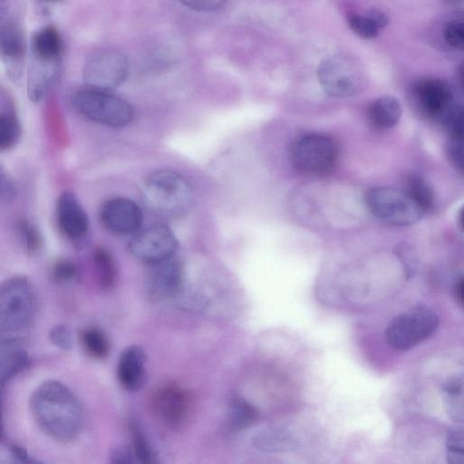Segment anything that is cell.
I'll return each instance as SVG.
<instances>
[{
  "label": "cell",
  "instance_id": "cell-43",
  "mask_svg": "<svg viewBox=\"0 0 464 464\" xmlns=\"http://www.w3.org/2000/svg\"><path fill=\"white\" fill-rule=\"evenodd\" d=\"M450 1V3H454V4H458V3H460L461 0H448Z\"/></svg>",
  "mask_w": 464,
  "mask_h": 464
},
{
  "label": "cell",
  "instance_id": "cell-16",
  "mask_svg": "<svg viewBox=\"0 0 464 464\" xmlns=\"http://www.w3.org/2000/svg\"><path fill=\"white\" fill-rule=\"evenodd\" d=\"M147 353L137 344L126 347L119 356L117 377L121 385L127 391L141 389L147 380Z\"/></svg>",
  "mask_w": 464,
  "mask_h": 464
},
{
  "label": "cell",
  "instance_id": "cell-14",
  "mask_svg": "<svg viewBox=\"0 0 464 464\" xmlns=\"http://www.w3.org/2000/svg\"><path fill=\"white\" fill-rule=\"evenodd\" d=\"M414 93L422 113L443 124L458 108L450 86L441 80H421L416 84Z\"/></svg>",
  "mask_w": 464,
  "mask_h": 464
},
{
  "label": "cell",
  "instance_id": "cell-18",
  "mask_svg": "<svg viewBox=\"0 0 464 464\" xmlns=\"http://www.w3.org/2000/svg\"><path fill=\"white\" fill-rule=\"evenodd\" d=\"M401 107L393 96H382L371 103L368 117L371 123L378 130H388L400 121Z\"/></svg>",
  "mask_w": 464,
  "mask_h": 464
},
{
  "label": "cell",
  "instance_id": "cell-6",
  "mask_svg": "<svg viewBox=\"0 0 464 464\" xmlns=\"http://www.w3.org/2000/svg\"><path fill=\"white\" fill-rule=\"evenodd\" d=\"M439 323V316L433 310L425 305H416L390 322L385 337L393 349L408 351L431 336Z\"/></svg>",
  "mask_w": 464,
  "mask_h": 464
},
{
  "label": "cell",
  "instance_id": "cell-34",
  "mask_svg": "<svg viewBox=\"0 0 464 464\" xmlns=\"http://www.w3.org/2000/svg\"><path fill=\"white\" fill-rule=\"evenodd\" d=\"M17 196V187L13 177L0 164V203H12Z\"/></svg>",
  "mask_w": 464,
  "mask_h": 464
},
{
  "label": "cell",
  "instance_id": "cell-26",
  "mask_svg": "<svg viewBox=\"0 0 464 464\" xmlns=\"http://www.w3.org/2000/svg\"><path fill=\"white\" fill-rule=\"evenodd\" d=\"M21 136V124L12 111L0 112V151L14 148Z\"/></svg>",
  "mask_w": 464,
  "mask_h": 464
},
{
  "label": "cell",
  "instance_id": "cell-38",
  "mask_svg": "<svg viewBox=\"0 0 464 464\" xmlns=\"http://www.w3.org/2000/svg\"><path fill=\"white\" fill-rule=\"evenodd\" d=\"M184 5L197 11H213L222 7L227 0H179Z\"/></svg>",
  "mask_w": 464,
  "mask_h": 464
},
{
  "label": "cell",
  "instance_id": "cell-1",
  "mask_svg": "<svg viewBox=\"0 0 464 464\" xmlns=\"http://www.w3.org/2000/svg\"><path fill=\"white\" fill-rule=\"evenodd\" d=\"M29 407L39 428L58 442L73 440L82 430V405L61 382L50 380L41 383L33 392Z\"/></svg>",
  "mask_w": 464,
  "mask_h": 464
},
{
  "label": "cell",
  "instance_id": "cell-27",
  "mask_svg": "<svg viewBox=\"0 0 464 464\" xmlns=\"http://www.w3.org/2000/svg\"><path fill=\"white\" fill-rule=\"evenodd\" d=\"M81 340L86 353L95 359H104L110 352L106 335L98 328H87L81 334Z\"/></svg>",
  "mask_w": 464,
  "mask_h": 464
},
{
  "label": "cell",
  "instance_id": "cell-15",
  "mask_svg": "<svg viewBox=\"0 0 464 464\" xmlns=\"http://www.w3.org/2000/svg\"><path fill=\"white\" fill-rule=\"evenodd\" d=\"M152 405L160 420L168 425L177 426L186 419L190 400L188 393L181 386L168 383L155 391Z\"/></svg>",
  "mask_w": 464,
  "mask_h": 464
},
{
  "label": "cell",
  "instance_id": "cell-10",
  "mask_svg": "<svg viewBox=\"0 0 464 464\" xmlns=\"http://www.w3.org/2000/svg\"><path fill=\"white\" fill-rule=\"evenodd\" d=\"M178 239L171 229L162 224L138 230L129 243L130 254L148 265L174 256Z\"/></svg>",
  "mask_w": 464,
  "mask_h": 464
},
{
  "label": "cell",
  "instance_id": "cell-42",
  "mask_svg": "<svg viewBox=\"0 0 464 464\" xmlns=\"http://www.w3.org/2000/svg\"><path fill=\"white\" fill-rule=\"evenodd\" d=\"M10 5L7 0H0V24L10 19Z\"/></svg>",
  "mask_w": 464,
  "mask_h": 464
},
{
  "label": "cell",
  "instance_id": "cell-19",
  "mask_svg": "<svg viewBox=\"0 0 464 464\" xmlns=\"http://www.w3.org/2000/svg\"><path fill=\"white\" fill-rule=\"evenodd\" d=\"M25 50V38L20 26L12 18L0 24V54L10 61H19Z\"/></svg>",
  "mask_w": 464,
  "mask_h": 464
},
{
  "label": "cell",
  "instance_id": "cell-23",
  "mask_svg": "<svg viewBox=\"0 0 464 464\" xmlns=\"http://www.w3.org/2000/svg\"><path fill=\"white\" fill-rule=\"evenodd\" d=\"M258 411L247 401L237 398L229 408L228 428L232 430H241L253 425L258 419Z\"/></svg>",
  "mask_w": 464,
  "mask_h": 464
},
{
  "label": "cell",
  "instance_id": "cell-39",
  "mask_svg": "<svg viewBox=\"0 0 464 464\" xmlns=\"http://www.w3.org/2000/svg\"><path fill=\"white\" fill-rule=\"evenodd\" d=\"M10 450H11L13 456L21 462L27 463V464L37 462V460H35L32 457H30L27 450L21 446L12 445Z\"/></svg>",
  "mask_w": 464,
  "mask_h": 464
},
{
  "label": "cell",
  "instance_id": "cell-17",
  "mask_svg": "<svg viewBox=\"0 0 464 464\" xmlns=\"http://www.w3.org/2000/svg\"><path fill=\"white\" fill-rule=\"evenodd\" d=\"M294 433L282 426H269L256 431L252 437L253 446L264 452H285L298 447Z\"/></svg>",
  "mask_w": 464,
  "mask_h": 464
},
{
  "label": "cell",
  "instance_id": "cell-9",
  "mask_svg": "<svg viewBox=\"0 0 464 464\" xmlns=\"http://www.w3.org/2000/svg\"><path fill=\"white\" fill-rule=\"evenodd\" d=\"M129 63L126 56L113 49L92 53L83 67V79L90 88L110 91L127 78Z\"/></svg>",
  "mask_w": 464,
  "mask_h": 464
},
{
  "label": "cell",
  "instance_id": "cell-7",
  "mask_svg": "<svg viewBox=\"0 0 464 464\" xmlns=\"http://www.w3.org/2000/svg\"><path fill=\"white\" fill-rule=\"evenodd\" d=\"M338 154V145L330 136L306 133L293 141L289 158L298 171L307 175H319L334 167Z\"/></svg>",
  "mask_w": 464,
  "mask_h": 464
},
{
  "label": "cell",
  "instance_id": "cell-13",
  "mask_svg": "<svg viewBox=\"0 0 464 464\" xmlns=\"http://www.w3.org/2000/svg\"><path fill=\"white\" fill-rule=\"evenodd\" d=\"M56 221L62 234L77 249H82L89 234L88 215L77 197L63 191L57 198Z\"/></svg>",
  "mask_w": 464,
  "mask_h": 464
},
{
  "label": "cell",
  "instance_id": "cell-3",
  "mask_svg": "<svg viewBox=\"0 0 464 464\" xmlns=\"http://www.w3.org/2000/svg\"><path fill=\"white\" fill-rule=\"evenodd\" d=\"M36 299L28 279L18 276L0 284V333L26 328L34 320Z\"/></svg>",
  "mask_w": 464,
  "mask_h": 464
},
{
  "label": "cell",
  "instance_id": "cell-36",
  "mask_svg": "<svg viewBox=\"0 0 464 464\" xmlns=\"http://www.w3.org/2000/svg\"><path fill=\"white\" fill-rule=\"evenodd\" d=\"M444 38L450 46L462 49L464 45V26L459 21H451L444 29Z\"/></svg>",
  "mask_w": 464,
  "mask_h": 464
},
{
  "label": "cell",
  "instance_id": "cell-30",
  "mask_svg": "<svg viewBox=\"0 0 464 464\" xmlns=\"http://www.w3.org/2000/svg\"><path fill=\"white\" fill-rule=\"evenodd\" d=\"M446 456L450 464L464 463V433L460 427L448 430L446 434Z\"/></svg>",
  "mask_w": 464,
  "mask_h": 464
},
{
  "label": "cell",
  "instance_id": "cell-28",
  "mask_svg": "<svg viewBox=\"0 0 464 464\" xmlns=\"http://www.w3.org/2000/svg\"><path fill=\"white\" fill-rule=\"evenodd\" d=\"M130 430L132 441L131 448L137 462L145 464L157 462V455L154 449L140 425L131 421L130 424Z\"/></svg>",
  "mask_w": 464,
  "mask_h": 464
},
{
  "label": "cell",
  "instance_id": "cell-4",
  "mask_svg": "<svg viewBox=\"0 0 464 464\" xmlns=\"http://www.w3.org/2000/svg\"><path fill=\"white\" fill-rule=\"evenodd\" d=\"M74 109L86 119L109 127H123L133 118L131 105L110 91L86 88L72 97Z\"/></svg>",
  "mask_w": 464,
  "mask_h": 464
},
{
  "label": "cell",
  "instance_id": "cell-12",
  "mask_svg": "<svg viewBox=\"0 0 464 464\" xmlns=\"http://www.w3.org/2000/svg\"><path fill=\"white\" fill-rule=\"evenodd\" d=\"M99 219L110 233L126 236L134 235L140 230L143 216L140 206L132 199L113 197L102 204Z\"/></svg>",
  "mask_w": 464,
  "mask_h": 464
},
{
  "label": "cell",
  "instance_id": "cell-21",
  "mask_svg": "<svg viewBox=\"0 0 464 464\" xmlns=\"http://www.w3.org/2000/svg\"><path fill=\"white\" fill-rule=\"evenodd\" d=\"M443 401L449 416L457 423L463 422V375L450 376L441 386Z\"/></svg>",
  "mask_w": 464,
  "mask_h": 464
},
{
  "label": "cell",
  "instance_id": "cell-22",
  "mask_svg": "<svg viewBox=\"0 0 464 464\" xmlns=\"http://www.w3.org/2000/svg\"><path fill=\"white\" fill-rule=\"evenodd\" d=\"M93 263L99 284L102 289L113 288L117 282L118 271L112 254L104 246H97L92 252Z\"/></svg>",
  "mask_w": 464,
  "mask_h": 464
},
{
  "label": "cell",
  "instance_id": "cell-37",
  "mask_svg": "<svg viewBox=\"0 0 464 464\" xmlns=\"http://www.w3.org/2000/svg\"><path fill=\"white\" fill-rule=\"evenodd\" d=\"M110 461L114 464H130L137 462L131 446L116 445L111 450Z\"/></svg>",
  "mask_w": 464,
  "mask_h": 464
},
{
  "label": "cell",
  "instance_id": "cell-25",
  "mask_svg": "<svg viewBox=\"0 0 464 464\" xmlns=\"http://www.w3.org/2000/svg\"><path fill=\"white\" fill-rule=\"evenodd\" d=\"M407 193L424 213L430 211L434 206V194L428 182L419 175H411L407 179Z\"/></svg>",
  "mask_w": 464,
  "mask_h": 464
},
{
  "label": "cell",
  "instance_id": "cell-11",
  "mask_svg": "<svg viewBox=\"0 0 464 464\" xmlns=\"http://www.w3.org/2000/svg\"><path fill=\"white\" fill-rule=\"evenodd\" d=\"M145 289L153 302H162L174 296L184 285V269L181 262L173 256L149 265Z\"/></svg>",
  "mask_w": 464,
  "mask_h": 464
},
{
  "label": "cell",
  "instance_id": "cell-29",
  "mask_svg": "<svg viewBox=\"0 0 464 464\" xmlns=\"http://www.w3.org/2000/svg\"><path fill=\"white\" fill-rule=\"evenodd\" d=\"M173 299L181 310L189 313L203 312L209 304L205 295L197 290L186 288L184 285Z\"/></svg>",
  "mask_w": 464,
  "mask_h": 464
},
{
  "label": "cell",
  "instance_id": "cell-40",
  "mask_svg": "<svg viewBox=\"0 0 464 464\" xmlns=\"http://www.w3.org/2000/svg\"><path fill=\"white\" fill-rule=\"evenodd\" d=\"M7 381L0 377V442L4 438V423H3V394Z\"/></svg>",
  "mask_w": 464,
  "mask_h": 464
},
{
  "label": "cell",
  "instance_id": "cell-24",
  "mask_svg": "<svg viewBox=\"0 0 464 464\" xmlns=\"http://www.w3.org/2000/svg\"><path fill=\"white\" fill-rule=\"evenodd\" d=\"M17 237L24 251L34 256L43 246V236L37 226L27 218H20L15 224Z\"/></svg>",
  "mask_w": 464,
  "mask_h": 464
},
{
  "label": "cell",
  "instance_id": "cell-32",
  "mask_svg": "<svg viewBox=\"0 0 464 464\" xmlns=\"http://www.w3.org/2000/svg\"><path fill=\"white\" fill-rule=\"evenodd\" d=\"M348 24L353 32L365 39H371L377 36L381 30L368 13L365 15H351L348 18Z\"/></svg>",
  "mask_w": 464,
  "mask_h": 464
},
{
  "label": "cell",
  "instance_id": "cell-5",
  "mask_svg": "<svg viewBox=\"0 0 464 464\" xmlns=\"http://www.w3.org/2000/svg\"><path fill=\"white\" fill-rule=\"evenodd\" d=\"M317 75L324 91L338 98L359 93L367 82L362 64L356 58L343 53L323 61L318 67Z\"/></svg>",
  "mask_w": 464,
  "mask_h": 464
},
{
  "label": "cell",
  "instance_id": "cell-41",
  "mask_svg": "<svg viewBox=\"0 0 464 464\" xmlns=\"http://www.w3.org/2000/svg\"><path fill=\"white\" fill-rule=\"evenodd\" d=\"M454 297L456 299V302L459 304V306L462 307L463 305V278L460 276L454 285Z\"/></svg>",
  "mask_w": 464,
  "mask_h": 464
},
{
  "label": "cell",
  "instance_id": "cell-2",
  "mask_svg": "<svg viewBox=\"0 0 464 464\" xmlns=\"http://www.w3.org/2000/svg\"><path fill=\"white\" fill-rule=\"evenodd\" d=\"M143 196L156 212L167 217L187 213L193 201L189 181L180 173L160 169L150 173L143 182Z\"/></svg>",
  "mask_w": 464,
  "mask_h": 464
},
{
  "label": "cell",
  "instance_id": "cell-20",
  "mask_svg": "<svg viewBox=\"0 0 464 464\" xmlns=\"http://www.w3.org/2000/svg\"><path fill=\"white\" fill-rule=\"evenodd\" d=\"M33 50L38 61L55 63L62 50V41L57 29L53 25L40 29L34 36Z\"/></svg>",
  "mask_w": 464,
  "mask_h": 464
},
{
  "label": "cell",
  "instance_id": "cell-33",
  "mask_svg": "<svg viewBox=\"0 0 464 464\" xmlns=\"http://www.w3.org/2000/svg\"><path fill=\"white\" fill-rule=\"evenodd\" d=\"M52 277L58 283H69L79 278V268L74 262L61 258L54 262L51 270Z\"/></svg>",
  "mask_w": 464,
  "mask_h": 464
},
{
  "label": "cell",
  "instance_id": "cell-31",
  "mask_svg": "<svg viewBox=\"0 0 464 464\" xmlns=\"http://www.w3.org/2000/svg\"><path fill=\"white\" fill-rule=\"evenodd\" d=\"M23 339L18 337H0V373L5 371L14 358L22 352Z\"/></svg>",
  "mask_w": 464,
  "mask_h": 464
},
{
  "label": "cell",
  "instance_id": "cell-35",
  "mask_svg": "<svg viewBox=\"0 0 464 464\" xmlns=\"http://www.w3.org/2000/svg\"><path fill=\"white\" fill-rule=\"evenodd\" d=\"M49 340L55 346L63 350H71L73 346L72 333L70 329L63 324H58L50 330Z\"/></svg>",
  "mask_w": 464,
  "mask_h": 464
},
{
  "label": "cell",
  "instance_id": "cell-8",
  "mask_svg": "<svg viewBox=\"0 0 464 464\" xmlns=\"http://www.w3.org/2000/svg\"><path fill=\"white\" fill-rule=\"evenodd\" d=\"M366 203L376 218L394 226L413 225L423 215L405 189L391 187L372 188L366 195Z\"/></svg>",
  "mask_w": 464,
  "mask_h": 464
}]
</instances>
